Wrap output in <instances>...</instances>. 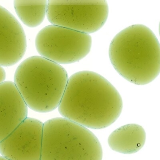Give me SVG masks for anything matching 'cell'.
<instances>
[{"instance_id": "6", "label": "cell", "mask_w": 160, "mask_h": 160, "mask_svg": "<svg viewBox=\"0 0 160 160\" xmlns=\"http://www.w3.org/2000/svg\"><path fill=\"white\" fill-rule=\"evenodd\" d=\"M41 57L60 64L79 61L90 52V34L55 25H49L38 32L35 40Z\"/></svg>"}, {"instance_id": "8", "label": "cell", "mask_w": 160, "mask_h": 160, "mask_svg": "<svg viewBox=\"0 0 160 160\" xmlns=\"http://www.w3.org/2000/svg\"><path fill=\"white\" fill-rule=\"evenodd\" d=\"M27 47V38L21 24L0 5V65L8 67L19 62Z\"/></svg>"}, {"instance_id": "2", "label": "cell", "mask_w": 160, "mask_h": 160, "mask_svg": "<svg viewBox=\"0 0 160 160\" xmlns=\"http://www.w3.org/2000/svg\"><path fill=\"white\" fill-rule=\"evenodd\" d=\"M108 54L114 69L133 84L147 85L160 73V43L144 25H133L120 32L111 41Z\"/></svg>"}, {"instance_id": "9", "label": "cell", "mask_w": 160, "mask_h": 160, "mask_svg": "<svg viewBox=\"0 0 160 160\" xmlns=\"http://www.w3.org/2000/svg\"><path fill=\"white\" fill-rule=\"evenodd\" d=\"M28 107L14 82L0 84V142L27 118Z\"/></svg>"}, {"instance_id": "7", "label": "cell", "mask_w": 160, "mask_h": 160, "mask_svg": "<svg viewBox=\"0 0 160 160\" xmlns=\"http://www.w3.org/2000/svg\"><path fill=\"white\" fill-rule=\"evenodd\" d=\"M43 123L27 118L0 142V153L9 160H41Z\"/></svg>"}, {"instance_id": "1", "label": "cell", "mask_w": 160, "mask_h": 160, "mask_svg": "<svg viewBox=\"0 0 160 160\" xmlns=\"http://www.w3.org/2000/svg\"><path fill=\"white\" fill-rule=\"evenodd\" d=\"M122 107L120 94L108 80L84 71L69 78L58 109L64 118L87 128L101 129L118 119Z\"/></svg>"}, {"instance_id": "11", "label": "cell", "mask_w": 160, "mask_h": 160, "mask_svg": "<svg viewBox=\"0 0 160 160\" xmlns=\"http://www.w3.org/2000/svg\"><path fill=\"white\" fill-rule=\"evenodd\" d=\"M47 0H15L14 7L18 16L29 28H36L44 20L47 10Z\"/></svg>"}, {"instance_id": "13", "label": "cell", "mask_w": 160, "mask_h": 160, "mask_svg": "<svg viewBox=\"0 0 160 160\" xmlns=\"http://www.w3.org/2000/svg\"><path fill=\"white\" fill-rule=\"evenodd\" d=\"M0 160H9L4 157H2V156H0Z\"/></svg>"}, {"instance_id": "5", "label": "cell", "mask_w": 160, "mask_h": 160, "mask_svg": "<svg viewBox=\"0 0 160 160\" xmlns=\"http://www.w3.org/2000/svg\"><path fill=\"white\" fill-rule=\"evenodd\" d=\"M108 12L105 0H49L46 15L52 25L89 34L102 28Z\"/></svg>"}, {"instance_id": "3", "label": "cell", "mask_w": 160, "mask_h": 160, "mask_svg": "<svg viewBox=\"0 0 160 160\" xmlns=\"http://www.w3.org/2000/svg\"><path fill=\"white\" fill-rule=\"evenodd\" d=\"M69 77L60 64L41 56L23 61L16 70L14 83L27 106L40 113L58 108Z\"/></svg>"}, {"instance_id": "4", "label": "cell", "mask_w": 160, "mask_h": 160, "mask_svg": "<svg viewBox=\"0 0 160 160\" xmlns=\"http://www.w3.org/2000/svg\"><path fill=\"white\" fill-rule=\"evenodd\" d=\"M103 151L88 128L63 118L43 123L41 160H102Z\"/></svg>"}, {"instance_id": "12", "label": "cell", "mask_w": 160, "mask_h": 160, "mask_svg": "<svg viewBox=\"0 0 160 160\" xmlns=\"http://www.w3.org/2000/svg\"><path fill=\"white\" fill-rule=\"evenodd\" d=\"M6 74L2 66L0 65V84L3 83L6 79Z\"/></svg>"}, {"instance_id": "10", "label": "cell", "mask_w": 160, "mask_h": 160, "mask_svg": "<svg viewBox=\"0 0 160 160\" xmlns=\"http://www.w3.org/2000/svg\"><path fill=\"white\" fill-rule=\"evenodd\" d=\"M146 133L144 128L137 124H126L113 131L108 138L109 147L114 151L132 154L139 151L144 146Z\"/></svg>"}]
</instances>
